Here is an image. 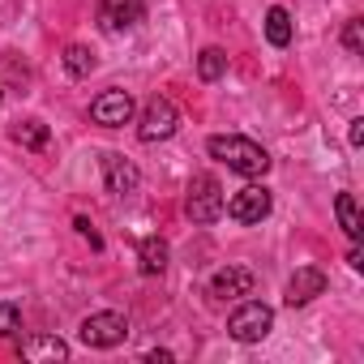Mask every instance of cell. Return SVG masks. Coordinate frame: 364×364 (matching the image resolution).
<instances>
[{"instance_id":"obj_1","label":"cell","mask_w":364,"mask_h":364,"mask_svg":"<svg viewBox=\"0 0 364 364\" xmlns=\"http://www.w3.org/2000/svg\"><path fill=\"white\" fill-rule=\"evenodd\" d=\"M206 150H210V159H219V163H228L236 176H266L270 171V154L253 141V137H240V133H219V137H210L206 141Z\"/></svg>"},{"instance_id":"obj_2","label":"cell","mask_w":364,"mask_h":364,"mask_svg":"<svg viewBox=\"0 0 364 364\" xmlns=\"http://www.w3.org/2000/svg\"><path fill=\"white\" fill-rule=\"evenodd\" d=\"M270 330H274V309L262 304V300H245V304L228 317V334H232L236 343H262Z\"/></svg>"},{"instance_id":"obj_3","label":"cell","mask_w":364,"mask_h":364,"mask_svg":"<svg viewBox=\"0 0 364 364\" xmlns=\"http://www.w3.org/2000/svg\"><path fill=\"white\" fill-rule=\"evenodd\" d=\"M185 210H189V219H193V223H215V219L223 215V185H219L210 171H202V176H193V180H189Z\"/></svg>"},{"instance_id":"obj_4","label":"cell","mask_w":364,"mask_h":364,"mask_svg":"<svg viewBox=\"0 0 364 364\" xmlns=\"http://www.w3.org/2000/svg\"><path fill=\"white\" fill-rule=\"evenodd\" d=\"M176 129H180V112H176V103H171V99H163V95H154V99L141 107L137 137H141V141H167Z\"/></svg>"},{"instance_id":"obj_5","label":"cell","mask_w":364,"mask_h":364,"mask_svg":"<svg viewBox=\"0 0 364 364\" xmlns=\"http://www.w3.org/2000/svg\"><path fill=\"white\" fill-rule=\"evenodd\" d=\"M129 338V317L107 309V313H90L82 321V343L86 347H120Z\"/></svg>"},{"instance_id":"obj_6","label":"cell","mask_w":364,"mask_h":364,"mask_svg":"<svg viewBox=\"0 0 364 364\" xmlns=\"http://www.w3.org/2000/svg\"><path fill=\"white\" fill-rule=\"evenodd\" d=\"M228 206V215L236 219V223H262L266 215H270V206H274V198H270V189L266 185H245L240 193H232V202H223Z\"/></svg>"},{"instance_id":"obj_7","label":"cell","mask_w":364,"mask_h":364,"mask_svg":"<svg viewBox=\"0 0 364 364\" xmlns=\"http://www.w3.org/2000/svg\"><path fill=\"white\" fill-rule=\"evenodd\" d=\"M90 120L103 124V129H120L133 120V95L129 90H103L95 103H90Z\"/></svg>"},{"instance_id":"obj_8","label":"cell","mask_w":364,"mask_h":364,"mask_svg":"<svg viewBox=\"0 0 364 364\" xmlns=\"http://www.w3.org/2000/svg\"><path fill=\"white\" fill-rule=\"evenodd\" d=\"M146 18V0H99V26L107 35H120Z\"/></svg>"},{"instance_id":"obj_9","label":"cell","mask_w":364,"mask_h":364,"mask_svg":"<svg viewBox=\"0 0 364 364\" xmlns=\"http://www.w3.org/2000/svg\"><path fill=\"white\" fill-rule=\"evenodd\" d=\"M103 180H107V193H116V198H129V193H137V185H141V171L124 159V154H103Z\"/></svg>"},{"instance_id":"obj_10","label":"cell","mask_w":364,"mask_h":364,"mask_svg":"<svg viewBox=\"0 0 364 364\" xmlns=\"http://www.w3.org/2000/svg\"><path fill=\"white\" fill-rule=\"evenodd\" d=\"M253 291V270L245 266H223L215 279H210V300L215 304H228V300H240Z\"/></svg>"},{"instance_id":"obj_11","label":"cell","mask_w":364,"mask_h":364,"mask_svg":"<svg viewBox=\"0 0 364 364\" xmlns=\"http://www.w3.org/2000/svg\"><path fill=\"white\" fill-rule=\"evenodd\" d=\"M326 291V274L317 270V266H300L296 274H291V283H287V304L291 309H300V304H309V300H317Z\"/></svg>"},{"instance_id":"obj_12","label":"cell","mask_w":364,"mask_h":364,"mask_svg":"<svg viewBox=\"0 0 364 364\" xmlns=\"http://www.w3.org/2000/svg\"><path fill=\"white\" fill-rule=\"evenodd\" d=\"M18 355L31 360V364H56V360H69V343L56 338V334H35L18 347Z\"/></svg>"},{"instance_id":"obj_13","label":"cell","mask_w":364,"mask_h":364,"mask_svg":"<svg viewBox=\"0 0 364 364\" xmlns=\"http://www.w3.org/2000/svg\"><path fill=\"white\" fill-rule=\"evenodd\" d=\"M137 262H141V274H163L167 270V240H159V236L141 240Z\"/></svg>"},{"instance_id":"obj_14","label":"cell","mask_w":364,"mask_h":364,"mask_svg":"<svg viewBox=\"0 0 364 364\" xmlns=\"http://www.w3.org/2000/svg\"><path fill=\"white\" fill-rule=\"evenodd\" d=\"M9 137H14L18 146H26V150H43V146H48V124H43V120H18V124L9 129Z\"/></svg>"},{"instance_id":"obj_15","label":"cell","mask_w":364,"mask_h":364,"mask_svg":"<svg viewBox=\"0 0 364 364\" xmlns=\"http://www.w3.org/2000/svg\"><path fill=\"white\" fill-rule=\"evenodd\" d=\"M334 215H338V228L347 232V240H360V210H355V198L351 193H338L334 198Z\"/></svg>"},{"instance_id":"obj_16","label":"cell","mask_w":364,"mask_h":364,"mask_svg":"<svg viewBox=\"0 0 364 364\" xmlns=\"http://www.w3.org/2000/svg\"><path fill=\"white\" fill-rule=\"evenodd\" d=\"M266 39H270L274 48H287V43H291V14H287V9L274 5V9L266 14Z\"/></svg>"},{"instance_id":"obj_17","label":"cell","mask_w":364,"mask_h":364,"mask_svg":"<svg viewBox=\"0 0 364 364\" xmlns=\"http://www.w3.org/2000/svg\"><path fill=\"white\" fill-rule=\"evenodd\" d=\"M198 73H202V82H219V77L228 73V56H223L219 48H206V52L198 56Z\"/></svg>"},{"instance_id":"obj_18","label":"cell","mask_w":364,"mask_h":364,"mask_svg":"<svg viewBox=\"0 0 364 364\" xmlns=\"http://www.w3.org/2000/svg\"><path fill=\"white\" fill-rule=\"evenodd\" d=\"M65 69H69L73 77H86V73L95 69V56H90V48H82V43H69V48H65Z\"/></svg>"},{"instance_id":"obj_19","label":"cell","mask_w":364,"mask_h":364,"mask_svg":"<svg viewBox=\"0 0 364 364\" xmlns=\"http://www.w3.org/2000/svg\"><path fill=\"white\" fill-rule=\"evenodd\" d=\"M18 326H22V309L14 300H0V338H9Z\"/></svg>"},{"instance_id":"obj_20","label":"cell","mask_w":364,"mask_h":364,"mask_svg":"<svg viewBox=\"0 0 364 364\" xmlns=\"http://www.w3.org/2000/svg\"><path fill=\"white\" fill-rule=\"evenodd\" d=\"M343 48H347L351 56H360V48H364V22H360V18L347 22V31H343Z\"/></svg>"},{"instance_id":"obj_21","label":"cell","mask_w":364,"mask_h":364,"mask_svg":"<svg viewBox=\"0 0 364 364\" xmlns=\"http://www.w3.org/2000/svg\"><path fill=\"white\" fill-rule=\"evenodd\" d=\"M73 228H77V232H82V236H86V240H90V245H95V249H99V245H103V240H99V236H95V228H90V223H86V219H77V223H73Z\"/></svg>"},{"instance_id":"obj_22","label":"cell","mask_w":364,"mask_h":364,"mask_svg":"<svg viewBox=\"0 0 364 364\" xmlns=\"http://www.w3.org/2000/svg\"><path fill=\"white\" fill-rule=\"evenodd\" d=\"M364 141V120H351V146H360Z\"/></svg>"},{"instance_id":"obj_23","label":"cell","mask_w":364,"mask_h":364,"mask_svg":"<svg viewBox=\"0 0 364 364\" xmlns=\"http://www.w3.org/2000/svg\"><path fill=\"white\" fill-rule=\"evenodd\" d=\"M146 360H150V364H171V351H150Z\"/></svg>"},{"instance_id":"obj_24","label":"cell","mask_w":364,"mask_h":364,"mask_svg":"<svg viewBox=\"0 0 364 364\" xmlns=\"http://www.w3.org/2000/svg\"><path fill=\"white\" fill-rule=\"evenodd\" d=\"M0 103H5V99H0Z\"/></svg>"}]
</instances>
